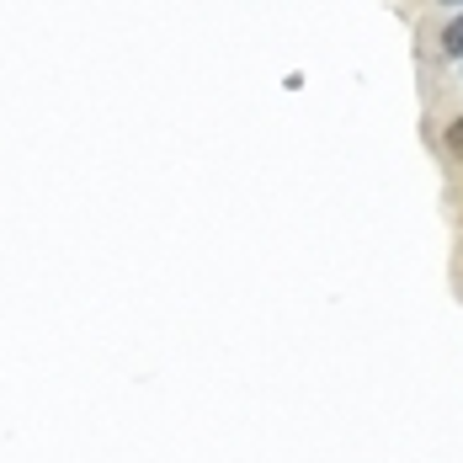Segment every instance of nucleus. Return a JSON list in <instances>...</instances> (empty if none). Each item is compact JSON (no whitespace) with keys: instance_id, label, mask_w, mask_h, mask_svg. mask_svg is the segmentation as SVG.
Here are the masks:
<instances>
[{"instance_id":"obj_1","label":"nucleus","mask_w":463,"mask_h":463,"mask_svg":"<svg viewBox=\"0 0 463 463\" xmlns=\"http://www.w3.org/2000/svg\"><path fill=\"white\" fill-rule=\"evenodd\" d=\"M442 59H463V16H453L448 27H442Z\"/></svg>"},{"instance_id":"obj_2","label":"nucleus","mask_w":463,"mask_h":463,"mask_svg":"<svg viewBox=\"0 0 463 463\" xmlns=\"http://www.w3.org/2000/svg\"><path fill=\"white\" fill-rule=\"evenodd\" d=\"M442 144H448V155H453V160H463V118H458V123H448V139H442Z\"/></svg>"},{"instance_id":"obj_3","label":"nucleus","mask_w":463,"mask_h":463,"mask_svg":"<svg viewBox=\"0 0 463 463\" xmlns=\"http://www.w3.org/2000/svg\"><path fill=\"white\" fill-rule=\"evenodd\" d=\"M442 5H463V0H442Z\"/></svg>"}]
</instances>
